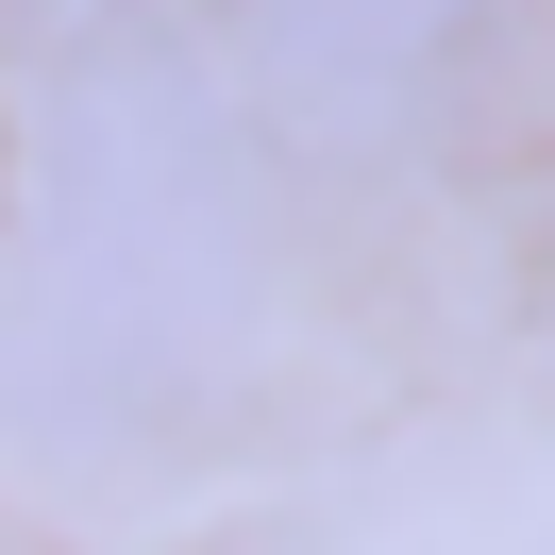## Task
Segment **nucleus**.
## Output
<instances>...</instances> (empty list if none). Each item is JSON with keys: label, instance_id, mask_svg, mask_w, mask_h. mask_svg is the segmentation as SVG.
Returning <instances> with one entry per match:
<instances>
[{"label": "nucleus", "instance_id": "1", "mask_svg": "<svg viewBox=\"0 0 555 555\" xmlns=\"http://www.w3.org/2000/svg\"><path fill=\"white\" fill-rule=\"evenodd\" d=\"M253 68H270L286 118H337V135H387L421 118L488 35H505V0H236Z\"/></svg>", "mask_w": 555, "mask_h": 555}]
</instances>
